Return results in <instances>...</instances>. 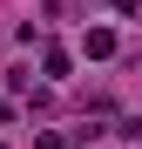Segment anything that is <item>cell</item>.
I'll use <instances>...</instances> for the list:
<instances>
[{"mask_svg":"<svg viewBox=\"0 0 142 149\" xmlns=\"http://www.w3.org/2000/svg\"><path fill=\"white\" fill-rule=\"evenodd\" d=\"M108 7H122V14H135V7H142V0H108Z\"/></svg>","mask_w":142,"mask_h":149,"instance_id":"2","label":"cell"},{"mask_svg":"<svg viewBox=\"0 0 142 149\" xmlns=\"http://www.w3.org/2000/svg\"><path fill=\"white\" fill-rule=\"evenodd\" d=\"M81 47H88L95 61H108V54H115V34H108V27H88V34H81Z\"/></svg>","mask_w":142,"mask_h":149,"instance_id":"1","label":"cell"}]
</instances>
